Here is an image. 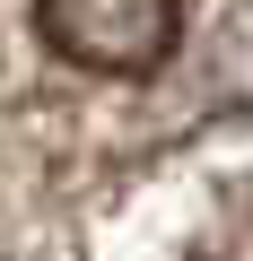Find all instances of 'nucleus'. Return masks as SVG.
Masks as SVG:
<instances>
[{"instance_id": "f257e3e1", "label": "nucleus", "mask_w": 253, "mask_h": 261, "mask_svg": "<svg viewBox=\"0 0 253 261\" xmlns=\"http://www.w3.org/2000/svg\"><path fill=\"white\" fill-rule=\"evenodd\" d=\"M35 35L79 70L149 79L183 35V0H35Z\"/></svg>"}]
</instances>
